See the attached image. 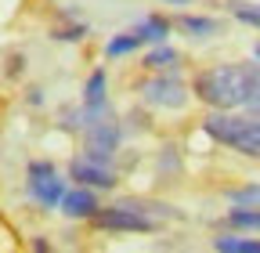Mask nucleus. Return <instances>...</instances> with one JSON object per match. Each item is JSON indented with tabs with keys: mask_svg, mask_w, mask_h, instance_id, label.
<instances>
[{
	"mask_svg": "<svg viewBox=\"0 0 260 253\" xmlns=\"http://www.w3.org/2000/svg\"><path fill=\"white\" fill-rule=\"evenodd\" d=\"M177 29H184L188 37H217L220 22L217 18H203V15H177Z\"/></svg>",
	"mask_w": 260,
	"mask_h": 253,
	"instance_id": "10",
	"label": "nucleus"
},
{
	"mask_svg": "<svg viewBox=\"0 0 260 253\" xmlns=\"http://www.w3.org/2000/svg\"><path fill=\"white\" fill-rule=\"evenodd\" d=\"M116 145H119V126L116 123H90L87 126V155L105 163L116 152Z\"/></svg>",
	"mask_w": 260,
	"mask_h": 253,
	"instance_id": "7",
	"label": "nucleus"
},
{
	"mask_svg": "<svg viewBox=\"0 0 260 253\" xmlns=\"http://www.w3.org/2000/svg\"><path fill=\"white\" fill-rule=\"evenodd\" d=\"M213 249H220V253H260V239L220 235V239H213Z\"/></svg>",
	"mask_w": 260,
	"mask_h": 253,
	"instance_id": "12",
	"label": "nucleus"
},
{
	"mask_svg": "<svg viewBox=\"0 0 260 253\" xmlns=\"http://www.w3.org/2000/svg\"><path fill=\"white\" fill-rule=\"evenodd\" d=\"M94 220L102 228H112V232H155V217L130 206V203H116L109 210H98Z\"/></svg>",
	"mask_w": 260,
	"mask_h": 253,
	"instance_id": "3",
	"label": "nucleus"
},
{
	"mask_svg": "<svg viewBox=\"0 0 260 253\" xmlns=\"http://www.w3.org/2000/svg\"><path fill=\"white\" fill-rule=\"evenodd\" d=\"M260 90V66H217L195 76V94L210 109H239Z\"/></svg>",
	"mask_w": 260,
	"mask_h": 253,
	"instance_id": "1",
	"label": "nucleus"
},
{
	"mask_svg": "<svg viewBox=\"0 0 260 253\" xmlns=\"http://www.w3.org/2000/svg\"><path fill=\"white\" fill-rule=\"evenodd\" d=\"M256 58H260V44H256Z\"/></svg>",
	"mask_w": 260,
	"mask_h": 253,
	"instance_id": "18",
	"label": "nucleus"
},
{
	"mask_svg": "<svg viewBox=\"0 0 260 253\" xmlns=\"http://www.w3.org/2000/svg\"><path fill=\"white\" fill-rule=\"evenodd\" d=\"M105 69H98V73H90V80H87V87H83V105H87V119H94L98 112H102V105H105Z\"/></svg>",
	"mask_w": 260,
	"mask_h": 253,
	"instance_id": "9",
	"label": "nucleus"
},
{
	"mask_svg": "<svg viewBox=\"0 0 260 253\" xmlns=\"http://www.w3.org/2000/svg\"><path fill=\"white\" fill-rule=\"evenodd\" d=\"M29 192H32V199H37L40 206H61V196L69 192L65 188V181L54 174V167L51 163H32L29 167Z\"/></svg>",
	"mask_w": 260,
	"mask_h": 253,
	"instance_id": "4",
	"label": "nucleus"
},
{
	"mask_svg": "<svg viewBox=\"0 0 260 253\" xmlns=\"http://www.w3.org/2000/svg\"><path fill=\"white\" fill-rule=\"evenodd\" d=\"M174 61H177V54H174V51H170L167 44H159V47H155V51H152V54L145 58V66L159 73V69H167V66H174Z\"/></svg>",
	"mask_w": 260,
	"mask_h": 253,
	"instance_id": "16",
	"label": "nucleus"
},
{
	"mask_svg": "<svg viewBox=\"0 0 260 253\" xmlns=\"http://www.w3.org/2000/svg\"><path fill=\"white\" fill-rule=\"evenodd\" d=\"M232 15L246 25H256L260 29V4H232Z\"/></svg>",
	"mask_w": 260,
	"mask_h": 253,
	"instance_id": "17",
	"label": "nucleus"
},
{
	"mask_svg": "<svg viewBox=\"0 0 260 253\" xmlns=\"http://www.w3.org/2000/svg\"><path fill=\"white\" fill-rule=\"evenodd\" d=\"M235 206H260V184H246V188H232L228 192Z\"/></svg>",
	"mask_w": 260,
	"mask_h": 253,
	"instance_id": "15",
	"label": "nucleus"
},
{
	"mask_svg": "<svg viewBox=\"0 0 260 253\" xmlns=\"http://www.w3.org/2000/svg\"><path fill=\"white\" fill-rule=\"evenodd\" d=\"M174 4H184V0H174Z\"/></svg>",
	"mask_w": 260,
	"mask_h": 253,
	"instance_id": "19",
	"label": "nucleus"
},
{
	"mask_svg": "<svg viewBox=\"0 0 260 253\" xmlns=\"http://www.w3.org/2000/svg\"><path fill=\"white\" fill-rule=\"evenodd\" d=\"M69 174H73V181L90 184V188H112L116 184V174L102 160H94V155H80V160H73L69 163Z\"/></svg>",
	"mask_w": 260,
	"mask_h": 253,
	"instance_id": "6",
	"label": "nucleus"
},
{
	"mask_svg": "<svg viewBox=\"0 0 260 253\" xmlns=\"http://www.w3.org/2000/svg\"><path fill=\"white\" fill-rule=\"evenodd\" d=\"M141 44H145V33H141V25H138V29H126V33L112 37V40L105 44V54L119 58V54H130V51H138Z\"/></svg>",
	"mask_w": 260,
	"mask_h": 253,
	"instance_id": "11",
	"label": "nucleus"
},
{
	"mask_svg": "<svg viewBox=\"0 0 260 253\" xmlns=\"http://www.w3.org/2000/svg\"><path fill=\"white\" fill-rule=\"evenodd\" d=\"M141 33H145V40H152V44H162L170 37V22L162 18V15H148L145 22H141Z\"/></svg>",
	"mask_w": 260,
	"mask_h": 253,
	"instance_id": "14",
	"label": "nucleus"
},
{
	"mask_svg": "<svg viewBox=\"0 0 260 253\" xmlns=\"http://www.w3.org/2000/svg\"><path fill=\"white\" fill-rule=\"evenodd\" d=\"M228 220H232L235 228H246V232H260V210H256V206H235L232 213H228Z\"/></svg>",
	"mask_w": 260,
	"mask_h": 253,
	"instance_id": "13",
	"label": "nucleus"
},
{
	"mask_svg": "<svg viewBox=\"0 0 260 253\" xmlns=\"http://www.w3.org/2000/svg\"><path fill=\"white\" fill-rule=\"evenodd\" d=\"M98 196L90 184H80V188H69V192L61 196V213L65 217H98Z\"/></svg>",
	"mask_w": 260,
	"mask_h": 253,
	"instance_id": "8",
	"label": "nucleus"
},
{
	"mask_svg": "<svg viewBox=\"0 0 260 253\" xmlns=\"http://www.w3.org/2000/svg\"><path fill=\"white\" fill-rule=\"evenodd\" d=\"M203 131L213 141L232 145L235 152L249 155V160H260V116L246 119V116H228V109H213L203 119Z\"/></svg>",
	"mask_w": 260,
	"mask_h": 253,
	"instance_id": "2",
	"label": "nucleus"
},
{
	"mask_svg": "<svg viewBox=\"0 0 260 253\" xmlns=\"http://www.w3.org/2000/svg\"><path fill=\"white\" fill-rule=\"evenodd\" d=\"M145 102L148 105H162V109H181L188 102L184 94V83L174 80V76H155L145 83Z\"/></svg>",
	"mask_w": 260,
	"mask_h": 253,
	"instance_id": "5",
	"label": "nucleus"
}]
</instances>
